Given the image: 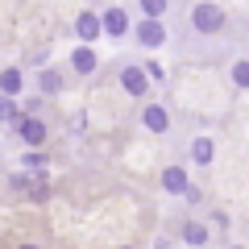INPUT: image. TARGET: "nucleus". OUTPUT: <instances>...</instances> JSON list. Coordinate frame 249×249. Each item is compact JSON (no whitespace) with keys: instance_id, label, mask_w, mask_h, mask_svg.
I'll return each instance as SVG.
<instances>
[{"instance_id":"f257e3e1","label":"nucleus","mask_w":249,"mask_h":249,"mask_svg":"<svg viewBox=\"0 0 249 249\" xmlns=\"http://www.w3.org/2000/svg\"><path fill=\"white\" fill-rule=\"evenodd\" d=\"M220 25H224V13L216 9V4H199L196 9V29L199 34H216Z\"/></svg>"},{"instance_id":"f03ea898","label":"nucleus","mask_w":249,"mask_h":249,"mask_svg":"<svg viewBox=\"0 0 249 249\" xmlns=\"http://www.w3.org/2000/svg\"><path fill=\"white\" fill-rule=\"evenodd\" d=\"M121 83H124V91H129V96H142V91L150 88V79H145V71H137V67H129V71L121 75Z\"/></svg>"},{"instance_id":"7ed1b4c3","label":"nucleus","mask_w":249,"mask_h":249,"mask_svg":"<svg viewBox=\"0 0 249 249\" xmlns=\"http://www.w3.org/2000/svg\"><path fill=\"white\" fill-rule=\"evenodd\" d=\"M100 29H104V34H112V37H121L124 29H129V17H124L121 9H112V13H104V21H100Z\"/></svg>"},{"instance_id":"20e7f679","label":"nucleus","mask_w":249,"mask_h":249,"mask_svg":"<svg viewBox=\"0 0 249 249\" xmlns=\"http://www.w3.org/2000/svg\"><path fill=\"white\" fill-rule=\"evenodd\" d=\"M137 37H142V46H162L166 42V29H162L158 21H145V25L137 29Z\"/></svg>"},{"instance_id":"39448f33","label":"nucleus","mask_w":249,"mask_h":249,"mask_svg":"<svg viewBox=\"0 0 249 249\" xmlns=\"http://www.w3.org/2000/svg\"><path fill=\"white\" fill-rule=\"evenodd\" d=\"M21 142L42 145V142H46V124H42V121H21Z\"/></svg>"},{"instance_id":"423d86ee","label":"nucleus","mask_w":249,"mask_h":249,"mask_svg":"<svg viewBox=\"0 0 249 249\" xmlns=\"http://www.w3.org/2000/svg\"><path fill=\"white\" fill-rule=\"evenodd\" d=\"M96 34H100V17H96V13H83V17H79V37L91 42Z\"/></svg>"},{"instance_id":"0eeeda50","label":"nucleus","mask_w":249,"mask_h":249,"mask_svg":"<svg viewBox=\"0 0 249 249\" xmlns=\"http://www.w3.org/2000/svg\"><path fill=\"white\" fill-rule=\"evenodd\" d=\"M166 112L162 108H145V129H154V133H166Z\"/></svg>"},{"instance_id":"6e6552de","label":"nucleus","mask_w":249,"mask_h":249,"mask_svg":"<svg viewBox=\"0 0 249 249\" xmlns=\"http://www.w3.org/2000/svg\"><path fill=\"white\" fill-rule=\"evenodd\" d=\"M162 183H166V191H187V175L178 166H170L166 175H162Z\"/></svg>"},{"instance_id":"1a4fd4ad","label":"nucleus","mask_w":249,"mask_h":249,"mask_svg":"<svg viewBox=\"0 0 249 249\" xmlns=\"http://www.w3.org/2000/svg\"><path fill=\"white\" fill-rule=\"evenodd\" d=\"M0 88H4V96H17L21 91V71H4L0 75Z\"/></svg>"},{"instance_id":"9d476101","label":"nucleus","mask_w":249,"mask_h":249,"mask_svg":"<svg viewBox=\"0 0 249 249\" xmlns=\"http://www.w3.org/2000/svg\"><path fill=\"white\" fill-rule=\"evenodd\" d=\"M204 224H183V241H191V245H204Z\"/></svg>"},{"instance_id":"9b49d317","label":"nucleus","mask_w":249,"mask_h":249,"mask_svg":"<svg viewBox=\"0 0 249 249\" xmlns=\"http://www.w3.org/2000/svg\"><path fill=\"white\" fill-rule=\"evenodd\" d=\"M191 154H196V162H212V142H208V137H199V142L191 145Z\"/></svg>"},{"instance_id":"f8f14e48","label":"nucleus","mask_w":249,"mask_h":249,"mask_svg":"<svg viewBox=\"0 0 249 249\" xmlns=\"http://www.w3.org/2000/svg\"><path fill=\"white\" fill-rule=\"evenodd\" d=\"M75 67H79V71H91V67H96V54L91 50H75Z\"/></svg>"},{"instance_id":"ddd939ff","label":"nucleus","mask_w":249,"mask_h":249,"mask_svg":"<svg viewBox=\"0 0 249 249\" xmlns=\"http://www.w3.org/2000/svg\"><path fill=\"white\" fill-rule=\"evenodd\" d=\"M142 9L150 13V21H158V13L166 9V0H142Z\"/></svg>"},{"instance_id":"4468645a","label":"nucleus","mask_w":249,"mask_h":249,"mask_svg":"<svg viewBox=\"0 0 249 249\" xmlns=\"http://www.w3.org/2000/svg\"><path fill=\"white\" fill-rule=\"evenodd\" d=\"M232 79H237L241 88H249V62H237V67H232Z\"/></svg>"},{"instance_id":"2eb2a0df","label":"nucleus","mask_w":249,"mask_h":249,"mask_svg":"<svg viewBox=\"0 0 249 249\" xmlns=\"http://www.w3.org/2000/svg\"><path fill=\"white\" fill-rule=\"evenodd\" d=\"M17 116V108H13V100L9 96H0V121H13Z\"/></svg>"},{"instance_id":"dca6fc26","label":"nucleus","mask_w":249,"mask_h":249,"mask_svg":"<svg viewBox=\"0 0 249 249\" xmlns=\"http://www.w3.org/2000/svg\"><path fill=\"white\" fill-rule=\"evenodd\" d=\"M42 88H46V91H58L62 83H58V75H42Z\"/></svg>"},{"instance_id":"f3484780","label":"nucleus","mask_w":249,"mask_h":249,"mask_svg":"<svg viewBox=\"0 0 249 249\" xmlns=\"http://www.w3.org/2000/svg\"><path fill=\"white\" fill-rule=\"evenodd\" d=\"M21 249H34V245H21Z\"/></svg>"}]
</instances>
